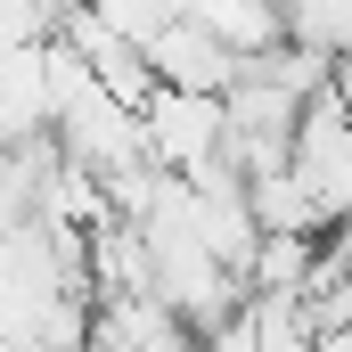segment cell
Returning a JSON list of instances; mask_svg holds the SVG:
<instances>
[{
	"label": "cell",
	"mask_w": 352,
	"mask_h": 352,
	"mask_svg": "<svg viewBox=\"0 0 352 352\" xmlns=\"http://www.w3.org/2000/svg\"><path fill=\"white\" fill-rule=\"evenodd\" d=\"M82 295L90 278L58 254L50 230H0V344H50V328Z\"/></svg>",
	"instance_id": "obj_1"
},
{
	"label": "cell",
	"mask_w": 352,
	"mask_h": 352,
	"mask_svg": "<svg viewBox=\"0 0 352 352\" xmlns=\"http://www.w3.org/2000/svg\"><path fill=\"white\" fill-rule=\"evenodd\" d=\"M148 164L156 173H205L213 156H230V98L213 90H156L148 98Z\"/></svg>",
	"instance_id": "obj_2"
},
{
	"label": "cell",
	"mask_w": 352,
	"mask_h": 352,
	"mask_svg": "<svg viewBox=\"0 0 352 352\" xmlns=\"http://www.w3.org/2000/svg\"><path fill=\"white\" fill-rule=\"evenodd\" d=\"M295 180L320 197V213L344 230L352 221V123H344V107H336V90L328 98H311L303 107V131H295Z\"/></svg>",
	"instance_id": "obj_3"
},
{
	"label": "cell",
	"mask_w": 352,
	"mask_h": 352,
	"mask_svg": "<svg viewBox=\"0 0 352 352\" xmlns=\"http://www.w3.org/2000/svg\"><path fill=\"white\" fill-rule=\"evenodd\" d=\"M58 140V90H50V41L0 50V156Z\"/></svg>",
	"instance_id": "obj_4"
},
{
	"label": "cell",
	"mask_w": 352,
	"mask_h": 352,
	"mask_svg": "<svg viewBox=\"0 0 352 352\" xmlns=\"http://www.w3.org/2000/svg\"><path fill=\"white\" fill-rule=\"evenodd\" d=\"M58 33L82 50V66H90V74H98L107 90H115L123 107H140V115H148V98L164 90V82H156V66H148V50H131L115 25H98V16H90V0L74 8V16H66V25H58Z\"/></svg>",
	"instance_id": "obj_5"
},
{
	"label": "cell",
	"mask_w": 352,
	"mask_h": 352,
	"mask_svg": "<svg viewBox=\"0 0 352 352\" xmlns=\"http://www.w3.org/2000/svg\"><path fill=\"white\" fill-rule=\"evenodd\" d=\"M148 66H156V82H173V90H213V98H230L238 74H246V58H230L205 25H173V33L148 50Z\"/></svg>",
	"instance_id": "obj_6"
},
{
	"label": "cell",
	"mask_w": 352,
	"mask_h": 352,
	"mask_svg": "<svg viewBox=\"0 0 352 352\" xmlns=\"http://www.w3.org/2000/svg\"><path fill=\"white\" fill-rule=\"evenodd\" d=\"M287 41L344 66L352 58V0H287Z\"/></svg>",
	"instance_id": "obj_7"
},
{
	"label": "cell",
	"mask_w": 352,
	"mask_h": 352,
	"mask_svg": "<svg viewBox=\"0 0 352 352\" xmlns=\"http://www.w3.org/2000/svg\"><path fill=\"white\" fill-rule=\"evenodd\" d=\"M90 16L115 25L131 50H156V41L173 33V8H164V0H90Z\"/></svg>",
	"instance_id": "obj_8"
},
{
	"label": "cell",
	"mask_w": 352,
	"mask_h": 352,
	"mask_svg": "<svg viewBox=\"0 0 352 352\" xmlns=\"http://www.w3.org/2000/svg\"><path fill=\"white\" fill-rule=\"evenodd\" d=\"M197 352H263V328H254V303H246V311H238V320H230L221 336H205Z\"/></svg>",
	"instance_id": "obj_9"
},
{
	"label": "cell",
	"mask_w": 352,
	"mask_h": 352,
	"mask_svg": "<svg viewBox=\"0 0 352 352\" xmlns=\"http://www.w3.org/2000/svg\"><path fill=\"white\" fill-rule=\"evenodd\" d=\"M336 107H344V123H352V58L336 66Z\"/></svg>",
	"instance_id": "obj_10"
},
{
	"label": "cell",
	"mask_w": 352,
	"mask_h": 352,
	"mask_svg": "<svg viewBox=\"0 0 352 352\" xmlns=\"http://www.w3.org/2000/svg\"><path fill=\"white\" fill-rule=\"evenodd\" d=\"M320 352H352V328H336V336H320Z\"/></svg>",
	"instance_id": "obj_11"
},
{
	"label": "cell",
	"mask_w": 352,
	"mask_h": 352,
	"mask_svg": "<svg viewBox=\"0 0 352 352\" xmlns=\"http://www.w3.org/2000/svg\"><path fill=\"white\" fill-rule=\"evenodd\" d=\"M0 352H41V344H0Z\"/></svg>",
	"instance_id": "obj_12"
}]
</instances>
